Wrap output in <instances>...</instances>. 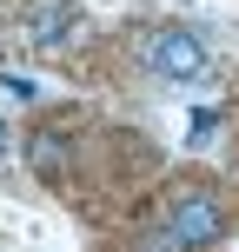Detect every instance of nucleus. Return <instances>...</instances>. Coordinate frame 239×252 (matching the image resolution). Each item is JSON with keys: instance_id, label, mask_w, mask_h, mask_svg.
Returning <instances> with one entry per match:
<instances>
[{"instance_id": "1", "label": "nucleus", "mask_w": 239, "mask_h": 252, "mask_svg": "<svg viewBox=\"0 0 239 252\" xmlns=\"http://www.w3.org/2000/svg\"><path fill=\"white\" fill-rule=\"evenodd\" d=\"M226 239V199L213 186H179L166 199V213L139 232L133 252H206Z\"/></svg>"}, {"instance_id": "2", "label": "nucleus", "mask_w": 239, "mask_h": 252, "mask_svg": "<svg viewBox=\"0 0 239 252\" xmlns=\"http://www.w3.org/2000/svg\"><path fill=\"white\" fill-rule=\"evenodd\" d=\"M133 66L146 80H160V87H200V80H213V53H206V40L186 20H146L133 33Z\"/></svg>"}, {"instance_id": "3", "label": "nucleus", "mask_w": 239, "mask_h": 252, "mask_svg": "<svg viewBox=\"0 0 239 252\" xmlns=\"http://www.w3.org/2000/svg\"><path fill=\"white\" fill-rule=\"evenodd\" d=\"M20 33H27V47L60 53V47H73V40H80V7H73V0H34L27 20H20Z\"/></svg>"}, {"instance_id": "4", "label": "nucleus", "mask_w": 239, "mask_h": 252, "mask_svg": "<svg viewBox=\"0 0 239 252\" xmlns=\"http://www.w3.org/2000/svg\"><path fill=\"white\" fill-rule=\"evenodd\" d=\"M27 166H34V179H47V186L67 179V166H73V139H67L60 120H47V126L27 133Z\"/></svg>"}, {"instance_id": "5", "label": "nucleus", "mask_w": 239, "mask_h": 252, "mask_svg": "<svg viewBox=\"0 0 239 252\" xmlns=\"http://www.w3.org/2000/svg\"><path fill=\"white\" fill-rule=\"evenodd\" d=\"M13 146V126H7V113H0V153H7Z\"/></svg>"}]
</instances>
